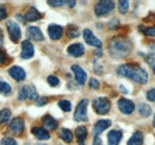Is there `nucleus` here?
<instances>
[{
    "label": "nucleus",
    "instance_id": "6",
    "mask_svg": "<svg viewBox=\"0 0 155 145\" xmlns=\"http://www.w3.org/2000/svg\"><path fill=\"white\" fill-rule=\"evenodd\" d=\"M6 26H7V31H8V35H10L11 40L15 42V43L18 42L20 39V36H21L19 25L16 21H13V20H8L7 24H6Z\"/></svg>",
    "mask_w": 155,
    "mask_h": 145
},
{
    "label": "nucleus",
    "instance_id": "12",
    "mask_svg": "<svg viewBox=\"0 0 155 145\" xmlns=\"http://www.w3.org/2000/svg\"><path fill=\"white\" fill-rule=\"evenodd\" d=\"M48 34H49V37H50L51 39L56 40V39H60V38L62 37L63 29H62V26H60V25L51 24V25H49V27H48Z\"/></svg>",
    "mask_w": 155,
    "mask_h": 145
},
{
    "label": "nucleus",
    "instance_id": "8",
    "mask_svg": "<svg viewBox=\"0 0 155 145\" xmlns=\"http://www.w3.org/2000/svg\"><path fill=\"white\" fill-rule=\"evenodd\" d=\"M82 35H84V39H85V42L87 44H90L92 47H96V48H101L103 44H101L100 39H98L97 37L92 34V31L90 29H85L84 32H82Z\"/></svg>",
    "mask_w": 155,
    "mask_h": 145
},
{
    "label": "nucleus",
    "instance_id": "9",
    "mask_svg": "<svg viewBox=\"0 0 155 145\" xmlns=\"http://www.w3.org/2000/svg\"><path fill=\"white\" fill-rule=\"evenodd\" d=\"M34 53H35V48L32 43L29 40H24L21 43V54H20L21 58H25V60L31 58L34 56Z\"/></svg>",
    "mask_w": 155,
    "mask_h": 145
},
{
    "label": "nucleus",
    "instance_id": "41",
    "mask_svg": "<svg viewBox=\"0 0 155 145\" xmlns=\"http://www.w3.org/2000/svg\"><path fill=\"white\" fill-rule=\"evenodd\" d=\"M6 16H7V11H6L5 6L0 5V20L4 18H6Z\"/></svg>",
    "mask_w": 155,
    "mask_h": 145
},
{
    "label": "nucleus",
    "instance_id": "40",
    "mask_svg": "<svg viewBox=\"0 0 155 145\" xmlns=\"http://www.w3.org/2000/svg\"><path fill=\"white\" fill-rule=\"evenodd\" d=\"M48 102V99L45 98V96H43V98H38L37 100H36V105L37 106H42V105H45Z\"/></svg>",
    "mask_w": 155,
    "mask_h": 145
},
{
    "label": "nucleus",
    "instance_id": "48",
    "mask_svg": "<svg viewBox=\"0 0 155 145\" xmlns=\"http://www.w3.org/2000/svg\"><path fill=\"white\" fill-rule=\"evenodd\" d=\"M153 125L155 126V115H154V121H153Z\"/></svg>",
    "mask_w": 155,
    "mask_h": 145
},
{
    "label": "nucleus",
    "instance_id": "20",
    "mask_svg": "<svg viewBox=\"0 0 155 145\" xmlns=\"http://www.w3.org/2000/svg\"><path fill=\"white\" fill-rule=\"evenodd\" d=\"M43 126H44L45 130H56V127H58V121H56L53 117L45 115V117L43 118Z\"/></svg>",
    "mask_w": 155,
    "mask_h": 145
},
{
    "label": "nucleus",
    "instance_id": "47",
    "mask_svg": "<svg viewBox=\"0 0 155 145\" xmlns=\"http://www.w3.org/2000/svg\"><path fill=\"white\" fill-rule=\"evenodd\" d=\"M120 91L123 92V93H124V94H127V93H128V91H127V89H125V88H124V87H123V86H120Z\"/></svg>",
    "mask_w": 155,
    "mask_h": 145
},
{
    "label": "nucleus",
    "instance_id": "28",
    "mask_svg": "<svg viewBox=\"0 0 155 145\" xmlns=\"http://www.w3.org/2000/svg\"><path fill=\"white\" fill-rule=\"evenodd\" d=\"M67 36L69 38H75L79 36V29L75 25H69L67 29Z\"/></svg>",
    "mask_w": 155,
    "mask_h": 145
},
{
    "label": "nucleus",
    "instance_id": "21",
    "mask_svg": "<svg viewBox=\"0 0 155 145\" xmlns=\"http://www.w3.org/2000/svg\"><path fill=\"white\" fill-rule=\"evenodd\" d=\"M75 136H77L78 140H79V145H84V140L87 137V130L85 126H79L75 130Z\"/></svg>",
    "mask_w": 155,
    "mask_h": 145
},
{
    "label": "nucleus",
    "instance_id": "23",
    "mask_svg": "<svg viewBox=\"0 0 155 145\" xmlns=\"http://www.w3.org/2000/svg\"><path fill=\"white\" fill-rule=\"evenodd\" d=\"M24 88H25V93H26V99H30V100H37L38 99L37 91L35 89L34 86H24Z\"/></svg>",
    "mask_w": 155,
    "mask_h": 145
},
{
    "label": "nucleus",
    "instance_id": "26",
    "mask_svg": "<svg viewBox=\"0 0 155 145\" xmlns=\"http://www.w3.org/2000/svg\"><path fill=\"white\" fill-rule=\"evenodd\" d=\"M10 117H11V111H10V109L8 108L1 109V111H0V124L7 121V120L10 119Z\"/></svg>",
    "mask_w": 155,
    "mask_h": 145
},
{
    "label": "nucleus",
    "instance_id": "11",
    "mask_svg": "<svg viewBox=\"0 0 155 145\" xmlns=\"http://www.w3.org/2000/svg\"><path fill=\"white\" fill-rule=\"evenodd\" d=\"M8 74H10V76H11L12 79H15L16 81H23V80L25 79V76H26L24 69L20 68V67H17V66L11 67V68L8 69Z\"/></svg>",
    "mask_w": 155,
    "mask_h": 145
},
{
    "label": "nucleus",
    "instance_id": "7",
    "mask_svg": "<svg viewBox=\"0 0 155 145\" xmlns=\"http://www.w3.org/2000/svg\"><path fill=\"white\" fill-rule=\"evenodd\" d=\"M118 108L124 114H131L134 112V109H135V105H134V102L131 100L122 98V99L118 100Z\"/></svg>",
    "mask_w": 155,
    "mask_h": 145
},
{
    "label": "nucleus",
    "instance_id": "45",
    "mask_svg": "<svg viewBox=\"0 0 155 145\" xmlns=\"http://www.w3.org/2000/svg\"><path fill=\"white\" fill-rule=\"evenodd\" d=\"M149 49L152 50V53H153V54H155V43H153V44L149 47Z\"/></svg>",
    "mask_w": 155,
    "mask_h": 145
},
{
    "label": "nucleus",
    "instance_id": "31",
    "mask_svg": "<svg viewBox=\"0 0 155 145\" xmlns=\"http://www.w3.org/2000/svg\"><path fill=\"white\" fill-rule=\"evenodd\" d=\"M118 10L120 13H127L129 10V1L127 0H120L118 2Z\"/></svg>",
    "mask_w": 155,
    "mask_h": 145
},
{
    "label": "nucleus",
    "instance_id": "35",
    "mask_svg": "<svg viewBox=\"0 0 155 145\" xmlns=\"http://www.w3.org/2000/svg\"><path fill=\"white\" fill-rule=\"evenodd\" d=\"M48 4L51 6H61V5L67 4V1H64V0H49Z\"/></svg>",
    "mask_w": 155,
    "mask_h": 145
},
{
    "label": "nucleus",
    "instance_id": "42",
    "mask_svg": "<svg viewBox=\"0 0 155 145\" xmlns=\"http://www.w3.org/2000/svg\"><path fill=\"white\" fill-rule=\"evenodd\" d=\"M5 61H6V54L2 50H0V63H5Z\"/></svg>",
    "mask_w": 155,
    "mask_h": 145
},
{
    "label": "nucleus",
    "instance_id": "22",
    "mask_svg": "<svg viewBox=\"0 0 155 145\" xmlns=\"http://www.w3.org/2000/svg\"><path fill=\"white\" fill-rule=\"evenodd\" d=\"M143 142V134L140 131H136L131 136V138L128 140V145H141Z\"/></svg>",
    "mask_w": 155,
    "mask_h": 145
},
{
    "label": "nucleus",
    "instance_id": "37",
    "mask_svg": "<svg viewBox=\"0 0 155 145\" xmlns=\"http://www.w3.org/2000/svg\"><path fill=\"white\" fill-rule=\"evenodd\" d=\"M147 99L149 101H152V102H155V88L148 91V93H147Z\"/></svg>",
    "mask_w": 155,
    "mask_h": 145
},
{
    "label": "nucleus",
    "instance_id": "30",
    "mask_svg": "<svg viewBox=\"0 0 155 145\" xmlns=\"http://www.w3.org/2000/svg\"><path fill=\"white\" fill-rule=\"evenodd\" d=\"M58 107L64 112H69L72 109V105H71L69 100H60L58 101Z\"/></svg>",
    "mask_w": 155,
    "mask_h": 145
},
{
    "label": "nucleus",
    "instance_id": "33",
    "mask_svg": "<svg viewBox=\"0 0 155 145\" xmlns=\"http://www.w3.org/2000/svg\"><path fill=\"white\" fill-rule=\"evenodd\" d=\"M0 145H17V142H16L15 139H12V138L6 137V138H2V139H1Z\"/></svg>",
    "mask_w": 155,
    "mask_h": 145
},
{
    "label": "nucleus",
    "instance_id": "3",
    "mask_svg": "<svg viewBox=\"0 0 155 145\" xmlns=\"http://www.w3.org/2000/svg\"><path fill=\"white\" fill-rule=\"evenodd\" d=\"M115 8V2L114 1H109V0H101L97 2V5L94 6V13L96 16H105L109 12H111Z\"/></svg>",
    "mask_w": 155,
    "mask_h": 145
},
{
    "label": "nucleus",
    "instance_id": "25",
    "mask_svg": "<svg viewBox=\"0 0 155 145\" xmlns=\"http://www.w3.org/2000/svg\"><path fill=\"white\" fill-rule=\"evenodd\" d=\"M138 113H140L142 117L147 118V117H149V115L152 114V108H150L147 104H140V105H138Z\"/></svg>",
    "mask_w": 155,
    "mask_h": 145
},
{
    "label": "nucleus",
    "instance_id": "38",
    "mask_svg": "<svg viewBox=\"0 0 155 145\" xmlns=\"http://www.w3.org/2000/svg\"><path fill=\"white\" fill-rule=\"evenodd\" d=\"M90 87L92 89H98L99 88V81L97 79H91L90 80Z\"/></svg>",
    "mask_w": 155,
    "mask_h": 145
},
{
    "label": "nucleus",
    "instance_id": "39",
    "mask_svg": "<svg viewBox=\"0 0 155 145\" xmlns=\"http://www.w3.org/2000/svg\"><path fill=\"white\" fill-rule=\"evenodd\" d=\"M18 99H19V100H25V99H26V93H25V88H24V87H21L19 89Z\"/></svg>",
    "mask_w": 155,
    "mask_h": 145
},
{
    "label": "nucleus",
    "instance_id": "4",
    "mask_svg": "<svg viewBox=\"0 0 155 145\" xmlns=\"http://www.w3.org/2000/svg\"><path fill=\"white\" fill-rule=\"evenodd\" d=\"M93 108L98 114H106L111 108V102L106 98H97L93 100Z\"/></svg>",
    "mask_w": 155,
    "mask_h": 145
},
{
    "label": "nucleus",
    "instance_id": "10",
    "mask_svg": "<svg viewBox=\"0 0 155 145\" xmlns=\"http://www.w3.org/2000/svg\"><path fill=\"white\" fill-rule=\"evenodd\" d=\"M72 72L75 76V81H77L79 85H84L86 82V79H87V75H86V72L79 67L77 64H73L72 66Z\"/></svg>",
    "mask_w": 155,
    "mask_h": 145
},
{
    "label": "nucleus",
    "instance_id": "34",
    "mask_svg": "<svg viewBox=\"0 0 155 145\" xmlns=\"http://www.w3.org/2000/svg\"><path fill=\"white\" fill-rule=\"evenodd\" d=\"M144 58H146V62L149 64V67L154 70L155 74V57H153V56H144Z\"/></svg>",
    "mask_w": 155,
    "mask_h": 145
},
{
    "label": "nucleus",
    "instance_id": "44",
    "mask_svg": "<svg viewBox=\"0 0 155 145\" xmlns=\"http://www.w3.org/2000/svg\"><path fill=\"white\" fill-rule=\"evenodd\" d=\"M2 44H4V37H2V34H1V31H0V48L2 47Z\"/></svg>",
    "mask_w": 155,
    "mask_h": 145
},
{
    "label": "nucleus",
    "instance_id": "1",
    "mask_svg": "<svg viewBox=\"0 0 155 145\" xmlns=\"http://www.w3.org/2000/svg\"><path fill=\"white\" fill-rule=\"evenodd\" d=\"M117 72L120 75V76H124V77H128V79H131L138 83H147L148 81V74L147 72L140 67L138 64H123L120 67H118Z\"/></svg>",
    "mask_w": 155,
    "mask_h": 145
},
{
    "label": "nucleus",
    "instance_id": "46",
    "mask_svg": "<svg viewBox=\"0 0 155 145\" xmlns=\"http://www.w3.org/2000/svg\"><path fill=\"white\" fill-rule=\"evenodd\" d=\"M67 4H68L71 7H73V6L75 5V1H67Z\"/></svg>",
    "mask_w": 155,
    "mask_h": 145
},
{
    "label": "nucleus",
    "instance_id": "5",
    "mask_svg": "<svg viewBox=\"0 0 155 145\" xmlns=\"http://www.w3.org/2000/svg\"><path fill=\"white\" fill-rule=\"evenodd\" d=\"M87 105H88L87 99H84L78 104L75 112H74V119L77 121H86L87 120Z\"/></svg>",
    "mask_w": 155,
    "mask_h": 145
},
{
    "label": "nucleus",
    "instance_id": "16",
    "mask_svg": "<svg viewBox=\"0 0 155 145\" xmlns=\"http://www.w3.org/2000/svg\"><path fill=\"white\" fill-rule=\"evenodd\" d=\"M31 132H32V134L39 139V140H48L49 138H50V134H49V132L44 128V127H32V130H31Z\"/></svg>",
    "mask_w": 155,
    "mask_h": 145
},
{
    "label": "nucleus",
    "instance_id": "13",
    "mask_svg": "<svg viewBox=\"0 0 155 145\" xmlns=\"http://www.w3.org/2000/svg\"><path fill=\"white\" fill-rule=\"evenodd\" d=\"M67 53L71 56H73V57H80L85 53V48H84V45L81 43H75V44H72V45L68 47Z\"/></svg>",
    "mask_w": 155,
    "mask_h": 145
},
{
    "label": "nucleus",
    "instance_id": "24",
    "mask_svg": "<svg viewBox=\"0 0 155 145\" xmlns=\"http://www.w3.org/2000/svg\"><path fill=\"white\" fill-rule=\"evenodd\" d=\"M60 137L62 138V140H64L66 143H71L73 140V133L68 130V128H62L60 132Z\"/></svg>",
    "mask_w": 155,
    "mask_h": 145
},
{
    "label": "nucleus",
    "instance_id": "18",
    "mask_svg": "<svg viewBox=\"0 0 155 145\" xmlns=\"http://www.w3.org/2000/svg\"><path fill=\"white\" fill-rule=\"evenodd\" d=\"M24 126H25V124H24L23 119H20V118H15V119L11 121V124H10V130H11L12 132H15L16 134H19V133H21V132L24 131Z\"/></svg>",
    "mask_w": 155,
    "mask_h": 145
},
{
    "label": "nucleus",
    "instance_id": "17",
    "mask_svg": "<svg viewBox=\"0 0 155 145\" xmlns=\"http://www.w3.org/2000/svg\"><path fill=\"white\" fill-rule=\"evenodd\" d=\"M26 35H28V37H29L30 39H32V40L39 42V40H43V39H44V36H43L42 31L39 30L38 27H36V26H30V27L28 29Z\"/></svg>",
    "mask_w": 155,
    "mask_h": 145
},
{
    "label": "nucleus",
    "instance_id": "29",
    "mask_svg": "<svg viewBox=\"0 0 155 145\" xmlns=\"http://www.w3.org/2000/svg\"><path fill=\"white\" fill-rule=\"evenodd\" d=\"M0 93L5 95H8L11 93V86L2 80H0Z\"/></svg>",
    "mask_w": 155,
    "mask_h": 145
},
{
    "label": "nucleus",
    "instance_id": "2",
    "mask_svg": "<svg viewBox=\"0 0 155 145\" xmlns=\"http://www.w3.org/2000/svg\"><path fill=\"white\" fill-rule=\"evenodd\" d=\"M131 43L129 39H127L125 37H115L110 40L109 43V50L110 54L116 58H122L128 56L129 53L131 51Z\"/></svg>",
    "mask_w": 155,
    "mask_h": 145
},
{
    "label": "nucleus",
    "instance_id": "27",
    "mask_svg": "<svg viewBox=\"0 0 155 145\" xmlns=\"http://www.w3.org/2000/svg\"><path fill=\"white\" fill-rule=\"evenodd\" d=\"M140 31H142L146 36H149V37H155V25L153 26H149V27H143V26H140L138 27Z\"/></svg>",
    "mask_w": 155,
    "mask_h": 145
},
{
    "label": "nucleus",
    "instance_id": "36",
    "mask_svg": "<svg viewBox=\"0 0 155 145\" xmlns=\"http://www.w3.org/2000/svg\"><path fill=\"white\" fill-rule=\"evenodd\" d=\"M109 27L112 29V30H115V29H117V27H119V21H118L117 19H111V20L109 21Z\"/></svg>",
    "mask_w": 155,
    "mask_h": 145
},
{
    "label": "nucleus",
    "instance_id": "32",
    "mask_svg": "<svg viewBox=\"0 0 155 145\" xmlns=\"http://www.w3.org/2000/svg\"><path fill=\"white\" fill-rule=\"evenodd\" d=\"M47 81H48V83H49L51 87H56V86H58V85H60V80H58V77L54 76V75L48 76Z\"/></svg>",
    "mask_w": 155,
    "mask_h": 145
},
{
    "label": "nucleus",
    "instance_id": "43",
    "mask_svg": "<svg viewBox=\"0 0 155 145\" xmlns=\"http://www.w3.org/2000/svg\"><path fill=\"white\" fill-rule=\"evenodd\" d=\"M93 145H103L101 139H100L98 136H96V137H94V139H93Z\"/></svg>",
    "mask_w": 155,
    "mask_h": 145
},
{
    "label": "nucleus",
    "instance_id": "15",
    "mask_svg": "<svg viewBox=\"0 0 155 145\" xmlns=\"http://www.w3.org/2000/svg\"><path fill=\"white\" fill-rule=\"evenodd\" d=\"M122 137H123V133L120 131L112 130L107 134V143H109V145H118L120 139H122Z\"/></svg>",
    "mask_w": 155,
    "mask_h": 145
},
{
    "label": "nucleus",
    "instance_id": "19",
    "mask_svg": "<svg viewBox=\"0 0 155 145\" xmlns=\"http://www.w3.org/2000/svg\"><path fill=\"white\" fill-rule=\"evenodd\" d=\"M41 17H42V14L39 13L35 7H30V8L25 12V14H24V19H25L26 21H36V20L41 19Z\"/></svg>",
    "mask_w": 155,
    "mask_h": 145
},
{
    "label": "nucleus",
    "instance_id": "14",
    "mask_svg": "<svg viewBox=\"0 0 155 145\" xmlns=\"http://www.w3.org/2000/svg\"><path fill=\"white\" fill-rule=\"evenodd\" d=\"M111 126V120H107V119H103V120H99L96 123V125L93 127V133L96 136H99L100 133H103L106 128Z\"/></svg>",
    "mask_w": 155,
    "mask_h": 145
}]
</instances>
